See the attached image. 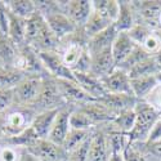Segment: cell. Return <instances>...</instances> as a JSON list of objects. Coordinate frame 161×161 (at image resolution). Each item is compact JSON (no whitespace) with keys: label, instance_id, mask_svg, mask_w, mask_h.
Listing matches in <instances>:
<instances>
[{"label":"cell","instance_id":"26","mask_svg":"<svg viewBox=\"0 0 161 161\" xmlns=\"http://www.w3.org/2000/svg\"><path fill=\"white\" fill-rule=\"evenodd\" d=\"M5 4L13 14L23 19L31 18L36 13V5L34 0H8Z\"/></svg>","mask_w":161,"mask_h":161},{"label":"cell","instance_id":"5","mask_svg":"<svg viewBox=\"0 0 161 161\" xmlns=\"http://www.w3.org/2000/svg\"><path fill=\"white\" fill-rule=\"evenodd\" d=\"M62 13L69 17L79 29H83L93 13V2L88 0H69L57 2Z\"/></svg>","mask_w":161,"mask_h":161},{"label":"cell","instance_id":"10","mask_svg":"<svg viewBox=\"0 0 161 161\" xmlns=\"http://www.w3.org/2000/svg\"><path fill=\"white\" fill-rule=\"evenodd\" d=\"M111 155L107 133L102 128H96L92 136L86 161H110Z\"/></svg>","mask_w":161,"mask_h":161},{"label":"cell","instance_id":"24","mask_svg":"<svg viewBox=\"0 0 161 161\" xmlns=\"http://www.w3.org/2000/svg\"><path fill=\"white\" fill-rule=\"evenodd\" d=\"M134 124H136V111L128 110V111L119 114L111 123L106 125H108L107 130H115V131H120L124 134H129L131 129L134 128Z\"/></svg>","mask_w":161,"mask_h":161},{"label":"cell","instance_id":"27","mask_svg":"<svg viewBox=\"0 0 161 161\" xmlns=\"http://www.w3.org/2000/svg\"><path fill=\"white\" fill-rule=\"evenodd\" d=\"M26 76L25 72L17 69L0 67V88H14Z\"/></svg>","mask_w":161,"mask_h":161},{"label":"cell","instance_id":"12","mask_svg":"<svg viewBox=\"0 0 161 161\" xmlns=\"http://www.w3.org/2000/svg\"><path fill=\"white\" fill-rule=\"evenodd\" d=\"M102 83L106 88V90L111 94H130L133 96L131 92V83L130 77L126 71L121 69H116L104 79H102Z\"/></svg>","mask_w":161,"mask_h":161},{"label":"cell","instance_id":"30","mask_svg":"<svg viewBox=\"0 0 161 161\" xmlns=\"http://www.w3.org/2000/svg\"><path fill=\"white\" fill-rule=\"evenodd\" d=\"M93 10L99 12L101 14L106 16L112 23H115L119 16L120 5L116 0H99V2L97 0V2H93Z\"/></svg>","mask_w":161,"mask_h":161},{"label":"cell","instance_id":"42","mask_svg":"<svg viewBox=\"0 0 161 161\" xmlns=\"http://www.w3.org/2000/svg\"><path fill=\"white\" fill-rule=\"evenodd\" d=\"M153 57H155V59H156V62H157V64L160 67V71H161V50L157 53V54H155Z\"/></svg>","mask_w":161,"mask_h":161},{"label":"cell","instance_id":"14","mask_svg":"<svg viewBox=\"0 0 161 161\" xmlns=\"http://www.w3.org/2000/svg\"><path fill=\"white\" fill-rule=\"evenodd\" d=\"M117 34H119V31L112 25L108 29H106L102 32L90 37L88 40V44H86V49L89 52V54L94 56V54H98V53H101L106 49H111Z\"/></svg>","mask_w":161,"mask_h":161},{"label":"cell","instance_id":"19","mask_svg":"<svg viewBox=\"0 0 161 161\" xmlns=\"http://www.w3.org/2000/svg\"><path fill=\"white\" fill-rule=\"evenodd\" d=\"M19 57V47L16 45L7 35L0 36V64L3 67L16 69Z\"/></svg>","mask_w":161,"mask_h":161},{"label":"cell","instance_id":"7","mask_svg":"<svg viewBox=\"0 0 161 161\" xmlns=\"http://www.w3.org/2000/svg\"><path fill=\"white\" fill-rule=\"evenodd\" d=\"M39 57L43 66L45 67V70L52 77L76 81L74 71L64 64L59 52H40Z\"/></svg>","mask_w":161,"mask_h":161},{"label":"cell","instance_id":"15","mask_svg":"<svg viewBox=\"0 0 161 161\" xmlns=\"http://www.w3.org/2000/svg\"><path fill=\"white\" fill-rule=\"evenodd\" d=\"M90 57H92L90 74L101 80L104 79L106 76H108L116 69V63L114 61L111 49H106V50L98 53V54L90 56Z\"/></svg>","mask_w":161,"mask_h":161},{"label":"cell","instance_id":"40","mask_svg":"<svg viewBox=\"0 0 161 161\" xmlns=\"http://www.w3.org/2000/svg\"><path fill=\"white\" fill-rule=\"evenodd\" d=\"M21 161H39V160H37L36 157H34L31 153H29L27 151H25V153H23Z\"/></svg>","mask_w":161,"mask_h":161},{"label":"cell","instance_id":"16","mask_svg":"<svg viewBox=\"0 0 161 161\" xmlns=\"http://www.w3.org/2000/svg\"><path fill=\"white\" fill-rule=\"evenodd\" d=\"M98 102H101L107 108H110L119 115L128 110H134V107L138 103V99L130 94H111L108 93L103 98L98 99Z\"/></svg>","mask_w":161,"mask_h":161},{"label":"cell","instance_id":"34","mask_svg":"<svg viewBox=\"0 0 161 161\" xmlns=\"http://www.w3.org/2000/svg\"><path fill=\"white\" fill-rule=\"evenodd\" d=\"M123 158L124 161H147L143 151L139 147H137L136 143H130V142L123 152Z\"/></svg>","mask_w":161,"mask_h":161},{"label":"cell","instance_id":"11","mask_svg":"<svg viewBox=\"0 0 161 161\" xmlns=\"http://www.w3.org/2000/svg\"><path fill=\"white\" fill-rule=\"evenodd\" d=\"M45 21L49 26V29L52 30V32L54 34V36L59 40V42L64 40L66 37L71 36L74 32H76L79 30L77 26L61 10L45 17Z\"/></svg>","mask_w":161,"mask_h":161},{"label":"cell","instance_id":"39","mask_svg":"<svg viewBox=\"0 0 161 161\" xmlns=\"http://www.w3.org/2000/svg\"><path fill=\"white\" fill-rule=\"evenodd\" d=\"M142 144H144V143H142ZM146 146V151L148 152V153H151L152 156H155V157H158V158H161V141L158 142V143H155V144H144Z\"/></svg>","mask_w":161,"mask_h":161},{"label":"cell","instance_id":"4","mask_svg":"<svg viewBox=\"0 0 161 161\" xmlns=\"http://www.w3.org/2000/svg\"><path fill=\"white\" fill-rule=\"evenodd\" d=\"M43 77L26 76L21 83H18L14 90V106L17 107H32L37 101L42 90Z\"/></svg>","mask_w":161,"mask_h":161},{"label":"cell","instance_id":"9","mask_svg":"<svg viewBox=\"0 0 161 161\" xmlns=\"http://www.w3.org/2000/svg\"><path fill=\"white\" fill-rule=\"evenodd\" d=\"M72 110H74V107H71V106H64L62 108H59V111L54 119V123H53L50 131L48 134V139L50 142L62 147L67 134L71 130L70 115H71Z\"/></svg>","mask_w":161,"mask_h":161},{"label":"cell","instance_id":"2","mask_svg":"<svg viewBox=\"0 0 161 161\" xmlns=\"http://www.w3.org/2000/svg\"><path fill=\"white\" fill-rule=\"evenodd\" d=\"M17 107V106H16ZM36 112L31 107H17V108L8 110V114L4 116L3 123L0 125L4 138L16 137L27 128H30Z\"/></svg>","mask_w":161,"mask_h":161},{"label":"cell","instance_id":"41","mask_svg":"<svg viewBox=\"0 0 161 161\" xmlns=\"http://www.w3.org/2000/svg\"><path fill=\"white\" fill-rule=\"evenodd\" d=\"M110 161H124L123 155H111Z\"/></svg>","mask_w":161,"mask_h":161},{"label":"cell","instance_id":"43","mask_svg":"<svg viewBox=\"0 0 161 161\" xmlns=\"http://www.w3.org/2000/svg\"><path fill=\"white\" fill-rule=\"evenodd\" d=\"M2 35H3V32H2V31H0V36H2Z\"/></svg>","mask_w":161,"mask_h":161},{"label":"cell","instance_id":"38","mask_svg":"<svg viewBox=\"0 0 161 161\" xmlns=\"http://www.w3.org/2000/svg\"><path fill=\"white\" fill-rule=\"evenodd\" d=\"M161 141V119L158 120V121L153 125L150 136H148V139H147V142L144 144H155V143H158Z\"/></svg>","mask_w":161,"mask_h":161},{"label":"cell","instance_id":"31","mask_svg":"<svg viewBox=\"0 0 161 161\" xmlns=\"http://www.w3.org/2000/svg\"><path fill=\"white\" fill-rule=\"evenodd\" d=\"M152 31L153 30L150 29L146 23H138V22H136V25H134L133 27L128 31V34H129V36L131 37V40L137 45H142L144 43V40L151 35Z\"/></svg>","mask_w":161,"mask_h":161},{"label":"cell","instance_id":"6","mask_svg":"<svg viewBox=\"0 0 161 161\" xmlns=\"http://www.w3.org/2000/svg\"><path fill=\"white\" fill-rule=\"evenodd\" d=\"M26 151L31 153L34 157H36L39 161H66L67 160V152L61 146L50 142L48 138L37 139Z\"/></svg>","mask_w":161,"mask_h":161},{"label":"cell","instance_id":"1","mask_svg":"<svg viewBox=\"0 0 161 161\" xmlns=\"http://www.w3.org/2000/svg\"><path fill=\"white\" fill-rule=\"evenodd\" d=\"M134 111H136V124L128 134L129 142L146 143L153 125L160 120V112L142 101H138L137 106L134 107Z\"/></svg>","mask_w":161,"mask_h":161},{"label":"cell","instance_id":"8","mask_svg":"<svg viewBox=\"0 0 161 161\" xmlns=\"http://www.w3.org/2000/svg\"><path fill=\"white\" fill-rule=\"evenodd\" d=\"M56 80H57L61 96L63 97L64 102L69 106L74 107V108H75V106L79 107V106L85 104L88 102L96 101V99H93L88 93H85L81 88H80L76 81L64 80V79H56Z\"/></svg>","mask_w":161,"mask_h":161},{"label":"cell","instance_id":"3","mask_svg":"<svg viewBox=\"0 0 161 161\" xmlns=\"http://www.w3.org/2000/svg\"><path fill=\"white\" fill-rule=\"evenodd\" d=\"M64 106H69V104L64 102L63 97L61 96L57 80L54 77H52L50 75L43 77V84H42V90H40L39 98L31 108L36 114H39L48 110H58Z\"/></svg>","mask_w":161,"mask_h":161},{"label":"cell","instance_id":"17","mask_svg":"<svg viewBox=\"0 0 161 161\" xmlns=\"http://www.w3.org/2000/svg\"><path fill=\"white\" fill-rule=\"evenodd\" d=\"M137 47V44L133 42L131 37L129 36L128 32H119L115 42L111 47L112 57L116 63V67H119L129 56L130 53L134 50V48Z\"/></svg>","mask_w":161,"mask_h":161},{"label":"cell","instance_id":"23","mask_svg":"<svg viewBox=\"0 0 161 161\" xmlns=\"http://www.w3.org/2000/svg\"><path fill=\"white\" fill-rule=\"evenodd\" d=\"M114 23L107 18L106 16L101 14L99 12H96V10H93L92 13V16L90 18L88 19V22L85 23V26L83 27V31L85 34V36L88 37V40L90 37H93L94 35L102 32L103 30L106 29H108L110 26H112Z\"/></svg>","mask_w":161,"mask_h":161},{"label":"cell","instance_id":"13","mask_svg":"<svg viewBox=\"0 0 161 161\" xmlns=\"http://www.w3.org/2000/svg\"><path fill=\"white\" fill-rule=\"evenodd\" d=\"M75 75V80L76 83L79 84V86L81 88L85 93L93 98V99H101L104 96L108 94V92L106 90L102 80L96 77L94 75L92 74H80V72H74Z\"/></svg>","mask_w":161,"mask_h":161},{"label":"cell","instance_id":"32","mask_svg":"<svg viewBox=\"0 0 161 161\" xmlns=\"http://www.w3.org/2000/svg\"><path fill=\"white\" fill-rule=\"evenodd\" d=\"M26 150L19 147L2 144L0 146V161H21Z\"/></svg>","mask_w":161,"mask_h":161},{"label":"cell","instance_id":"25","mask_svg":"<svg viewBox=\"0 0 161 161\" xmlns=\"http://www.w3.org/2000/svg\"><path fill=\"white\" fill-rule=\"evenodd\" d=\"M160 72H161L160 67H158L155 57L151 56L148 58L141 61L134 67H131V69L128 71V75H129L130 79H138V77H144V76L157 75Z\"/></svg>","mask_w":161,"mask_h":161},{"label":"cell","instance_id":"33","mask_svg":"<svg viewBox=\"0 0 161 161\" xmlns=\"http://www.w3.org/2000/svg\"><path fill=\"white\" fill-rule=\"evenodd\" d=\"M93 133H94V131H93ZM93 133L90 134V136L81 144L77 146L75 150H72L71 152L67 153V160L66 161H86L88 151H89V147H90V141H92Z\"/></svg>","mask_w":161,"mask_h":161},{"label":"cell","instance_id":"36","mask_svg":"<svg viewBox=\"0 0 161 161\" xmlns=\"http://www.w3.org/2000/svg\"><path fill=\"white\" fill-rule=\"evenodd\" d=\"M141 47L147 53H148V54H151V56L157 54V53L161 50V42H160V39H158V36H157V34H156L155 30L151 32V35L148 37L144 40V43Z\"/></svg>","mask_w":161,"mask_h":161},{"label":"cell","instance_id":"35","mask_svg":"<svg viewBox=\"0 0 161 161\" xmlns=\"http://www.w3.org/2000/svg\"><path fill=\"white\" fill-rule=\"evenodd\" d=\"M14 106L13 88H0V112H5Z\"/></svg>","mask_w":161,"mask_h":161},{"label":"cell","instance_id":"29","mask_svg":"<svg viewBox=\"0 0 161 161\" xmlns=\"http://www.w3.org/2000/svg\"><path fill=\"white\" fill-rule=\"evenodd\" d=\"M96 129V128H94ZM94 129H89V130H77V129H71L70 133L67 134V137L62 144V148L69 153L72 150H75L77 146L81 144L90 134L94 131Z\"/></svg>","mask_w":161,"mask_h":161},{"label":"cell","instance_id":"44","mask_svg":"<svg viewBox=\"0 0 161 161\" xmlns=\"http://www.w3.org/2000/svg\"><path fill=\"white\" fill-rule=\"evenodd\" d=\"M0 67H3V66H2V64H0Z\"/></svg>","mask_w":161,"mask_h":161},{"label":"cell","instance_id":"18","mask_svg":"<svg viewBox=\"0 0 161 161\" xmlns=\"http://www.w3.org/2000/svg\"><path fill=\"white\" fill-rule=\"evenodd\" d=\"M58 111H59V108L58 110H48V111L36 114V116L34 117L30 126L39 139L48 138V134L50 131L53 123H54V119H56Z\"/></svg>","mask_w":161,"mask_h":161},{"label":"cell","instance_id":"28","mask_svg":"<svg viewBox=\"0 0 161 161\" xmlns=\"http://www.w3.org/2000/svg\"><path fill=\"white\" fill-rule=\"evenodd\" d=\"M70 125L71 129H77V130H89L96 128L89 115L80 107H75L72 110L70 115Z\"/></svg>","mask_w":161,"mask_h":161},{"label":"cell","instance_id":"20","mask_svg":"<svg viewBox=\"0 0 161 161\" xmlns=\"http://www.w3.org/2000/svg\"><path fill=\"white\" fill-rule=\"evenodd\" d=\"M26 22H27V19L17 17L9 10V23H8L7 36L18 47L26 45Z\"/></svg>","mask_w":161,"mask_h":161},{"label":"cell","instance_id":"21","mask_svg":"<svg viewBox=\"0 0 161 161\" xmlns=\"http://www.w3.org/2000/svg\"><path fill=\"white\" fill-rule=\"evenodd\" d=\"M120 10L114 26L119 32H128L136 25V13L131 5V2H119Z\"/></svg>","mask_w":161,"mask_h":161},{"label":"cell","instance_id":"37","mask_svg":"<svg viewBox=\"0 0 161 161\" xmlns=\"http://www.w3.org/2000/svg\"><path fill=\"white\" fill-rule=\"evenodd\" d=\"M8 23H9V9L5 2L0 0V31L3 32V35H7L8 32Z\"/></svg>","mask_w":161,"mask_h":161},{"label":"cell","instance_id":"22","mask_svg":"<svg viewBox=\"0 0 161 161\" xmlns=\"http://www.w3.org/2000/svg\"><path fill=\"white\" fill-rule=\"evenodd\" d=\"M130 83H131L133 96L138 101H142L147 96H150V93L157 86L158 79L156 75H152V76H144L138 79H130Z\"/></svg>","mask_w":161,"mask_h":161}]
</instances>
